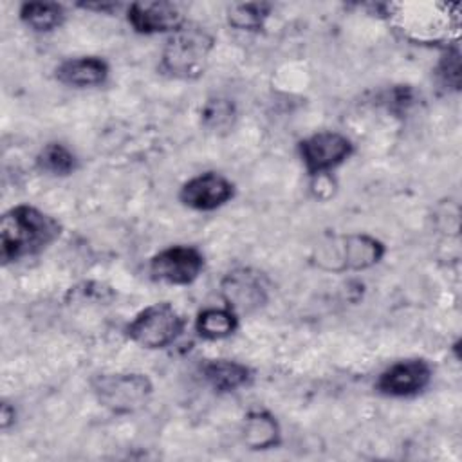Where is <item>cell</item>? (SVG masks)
Here are the masks:
<instances>
[{
  "instance_id": "obj_6",
  "label": "cell",
  "mask_w": 462,
  "mask_h": 462,
  "mask_svg": "<svg viewBox=\"0 0 462 462\" xmlns=\"http://www.w3.org/2000/svg\"><path fill=\"white\" fill-rule=\"evenodd\" d=\"M350 152V141L336 132H319L301 143V157L309 173H321L341 164Z\"/></svg>"
},
{
  "instance_id": "obj_13",
  "label": "cell",
  "mask_w": 462,
  "mask_h": 462,
  "mask_svg": "<svg viewBox=\"0 0 462 462\" xmlns=\"http://www.w3.org/2000/svg\"><path fill=\"white\" fill-rule=\"evenodd\" d=\"M204 377L213 388L220 392H229L242 386L249 379V370L240 363L218 359L204 366Z\"/></svg>"
},
{
  "instance_id": "obj_12",
  "label": "cell",
  "mask_w": 462,
  "mask_h": 462,
  "mask_svg": "<svg viewBox=\"0 0 462 462\" xmlns=\"http://www.w3.org/2000/svg\"><path fill=\"white\" fill-rule=\"evenodd\" d=\"M384 247L379 240L366 235H350L343 238L339 249V260L343 267L348 269H365L381 260Z\"/></svg>"
},
{
  "instance_id": "obj_9",
  "label": "cell",
  "mask_w": 462,
  "mask_h": 462,
  "mask_svg": "<svg viewBox=\"0 0 462 462\" xmlns=\"http://www.w3.org/2000/svg\"><path fill=\"white\" fill-rule=\"evenodd\" d=\"M233 195V186L218 173H202L188 180L180 189V200L193 209H215L227 202Z\"/></svg>"
},
{
  "instance_id": "obj_14",
  "label": "cell",
  "mask_w": 462,
  "mask_h": 462,
  "mask_svg": "<svg viewBox=\"0 0 462 462\" xmlns=\"http://www.w3.org/2000/svg\"><path fill=\"white\" fill-rule=\"evenodd\" d=\"M244 440L254 449L271 448L278 442V424L265 411L249 413L244 424Z\"/></svg>"
},
{
  "instance_id": "obj_2",
  "label": "cell",
  "mask_w": 462,
  "mask_h": 462,
  "mask_svg": "<svg viewBox=\"0 0 462 462\" xmlns=\"http://www.w3.org/2000/svg\"><path fill=\"white\" fill-rule=\"evenodd\" d=\"M213 49V36L200 25L182 23L168 38L161 67L166 74L180 79H193L204 74L209 52Z\"/></svg>"
},
{
  "instance_id": "obj_8",
  "label": "cell",
  "mask_w": 462,
  "mask_h": 462,
  "mask_svg": "<svg viewBox=\"0 0 462 462\" xmlns=\"http://www.w3.org/2000/svg\"><path fill=\"white\" fill-rule=\"evenodd\" d=\"M431 377V370L422 359H408L390 366L377 381V388L393 397L413 395L420 392Z\"/></svg>"
},
{
  "instance_id": "obj_18",
  "label": "cell",
  "mask_w": 462,
  "mask_h": 462,
  "mask_svg": "<svg viewBox=\"0 0 462 462\" xmlns=\"http://www.w3.org/2000/svg\"><path fill=\"white\" fill-rule=\"evenodd\" d=\"M269 14L267 4H236L227 11V20L236 29H258Z\"/></svg>"
},
{
  "instance_id": "obj_16",
  "label": "cell",
  "mask_w": 462,
  "mask_h": 462,
  "mask_svg": "<svg viewBox=\"0 0 462 462\" xmlns=\"http://www.w3.org/2000/svg\"><path fill=\"white\" fill-rule=\"evenodd\" d=\"M236 328V318L227 309H206L199 314L197 330L200 336L217 339L226 337Z\"/></svg>"
},
{
  "instance_id": "obj_1",
  "label": "cell",
  "mask_w": 462,
  "mask_h": 462,
  "mask_svg": "<svg viewBox=\"0 0 462 462\" xmlns=\"http://www.w3.org/2000/svg\"><path fill=\"white\" fill-rule=\"evenodd\" d=\"M60 235V224L32 206H16L2 217V260L13 262L47 247Z\"/></svg>"
},
{
  "instance_id": "obj_11",
  "label": "cell",
  "mask_w": 462,
  "mask_h": 462,
  "mask_svg": "<svg viewBox=\"0 0 462 462\" xmlns=\"http://www.w3.org/2000/svg\"><path fill=\"white\" fill-rule=\"evenodd\" d=\"M106 74H108L106 63L96 56L67 60L56 70V76L61 83L74 85V87L99 85L106 79Z\"/></svg>"
},
{
  "instance_id": "obj_20",
  "label": "cell",
  "mask_w": 462,
  "mask_h": 462,
  "mask_svg": "<svg viewBox=\"0 0 462 462\" xmlns=\"http://www.w3.org/2000/svg\"><path fill=\"white\" fill-rule=\"evenodd\" d=\"M460 54L458 51H451L448 52V56H444V60L440 61L439 67V76L442 78L444 85L458 88V76H460Z\"/></svg>"
},
{
  "instance_id": "obj_17",
  "label": "cell",
  "mask_w": 462,
  "mask_h": 462,
  "mask_svg": "<svg viewBox=\"0 0 462 462\" xmlns=\"http://www.w3.org/2000/svg\"><path fill=\"white\" fill-rule=\"evenodd\" d=\"M38 166L54 175H67L74 170L76 159L63 144L51 143L40 152Z\"/></svg>"
},
{
  "instance_id": "obj_7",
  "label": "cell",
  "mask_w": 462,
  "mask_h": 462,
  "mask_svg": "<svg viewBox=\"0 0 462 462\" xmlns=\"http://www.w3.org/2000/svg\"><path fill=\"white\" fill-rule=\"evenodd\" d=\"M222 294L229 307L244 312L254 310L265 301L263 276L251 269H236L224 278Z\"/></svg>"
},
{
  "instance_id": "obj_4",
  "label": "cell",
  "mask_w": 462,
  "mask_h": 462,
  "mask_svg": "<svg viewBox=\"0 0 462 462\" xmlns=\"http://www.w3.org/2000/svg\"><path fill=\"white\" fill-rule=\"evenodd\" d=\"M94 390L103 406L117 413H128L146 404L152 383L143 374H114L97 377Z\"/></svg>"
},
{
  "instance_id": "obj_10",
  "label": "cell",
  "mask_w": 462,
  "mask_h": 462,
  "mask_svg": "<svg viewBox=\"0 0 462 462\" xmlns=\"http://www.w3.org/2000/svg\"><path fill=\"white\" fill-rule=\"evenodd\" d=\"M128 22L139 32H164L177 31L184 18L177 5L170 2H137L128 7Z\"/></svg>"
},
{
  "instance_id": "obj_15",
  "label": "cell",
  "mask_w": 462,
  "mask_h": 462,
  "mask_svg": "<svg viewBox=\"0 0 462 462\" xmlns=\"http://www.w3.org/2000/svg\"><path fill=\"white\" fill-rule=\"evenodd\" d=\"M22 20L34 31H52L63 20V9L54 2H29L20 9Z\"/></svg>"
},
{
  "instance_id": "obj_5",
  "label": "cell",
  "mask_w": 462,
  "mask_h": 462,
  "mask_svg": "<svg viewBox=\"0 0 462 462\" xmlns=\"http://www.w3.org/2000/svg\"><path fill=\"white\" fill-rule=\"evenodd\" d=\"M202 254L188 245H175L161 251L150 262L153 278L175 285L191 283L202 269Z\"/></svg>"
},
{
  "instance_id": "obj_19",
  "label": "cell",
  "mask_w": 462,
  "mask_h": 462,
  "mask_svg": "<svg viewBox=\"0 0 462 462\" xmlns=\"http://www.w3.org/2000/svg\"><path fill=\"white\" fill-rule=\"evenodd\" d=\"M204 123L211 128H224L233 119V105L224 99H213L204 108Z\"/></svg>"
},
{
  "instance_id": "obj_3",
  "label": "cell",
  "mask_w": 462,
  "mask_h": 462,
  "mask_svg": "<svg viewBox=\"0 0 462 462\" xmlns=\"http://www.w3.org/2000/svg\"><path fill=\"white\" fill-rule=\"evenodd\" d=\"M182 328V318L166 301L153 303L141 310L128 325V336L146 348H162L170 345Z\"/></svg>"
}]
</instances>
